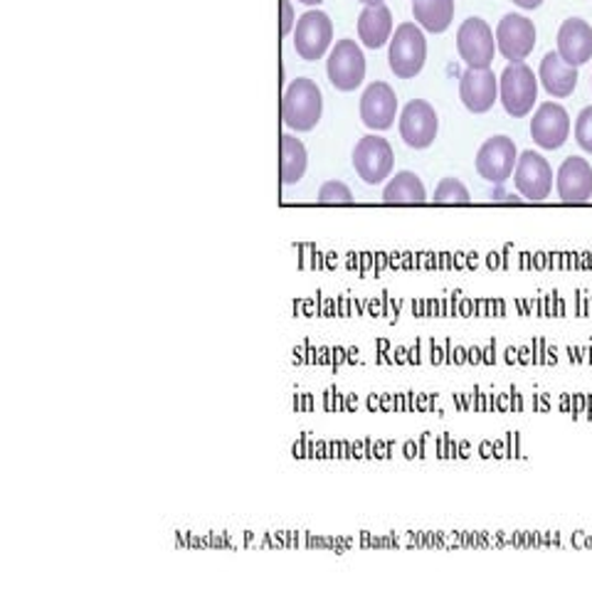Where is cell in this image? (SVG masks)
I'll return each mask as SVG.
<instances>
[{
    "label": "cell",
    "instance_id": "cell-1",
    "mask_svg": "<svg viewBox=\"0 0 592 592\" xmlns=\"http://www.w3.org/2000/svg\"><path fill=\"white\" fill-rule=\"evenodd\" d=\"M324 114V97L321 89L309 77H296L284 91L282 99V119L284 127L296 131V134H306L314 131Z\"/></svg>",
    "mask_w": 592,
    "mask_h": 592
},
{
    "label": "cell",
    "instance_id": "cell-2",
    "mask_svg": "<svg viewBox=\"0 0 592 592\" xmlns=\"http://www.w3.org/2000/svg\"><path fill=\"white\" fill-rule=\"evenodd\" d=\"M427 59V37L417 23H403L395 28L387 50V65L397 79H413L423 73Z\"/></svg>",
    "mask_w": 592,
    "mask_h": 592
},
{
    "label": "cell",
    "instance_id": "cell-3",
    "mask_svg": "<svg viewBox=\"0 0 592 592\" xmlns=\"http://www.w3.org/2000/svg\"><path fill=\"white\" fill-rule=\"evenodd\" d=\"M538 99V77L526 63H512L502 77H498V101H502L506 114L514 119H524L534 111Z\"/></svg>",
    "mask_w": 592,
    "mask_h": 592
},
{
    "label": "cell",
    "instance_id": "cell-4",
    "mask_svg": "<svg viewBox=\"0 0 592 592\" xmlns=\"http://www.w3.org/2000/svg\"><path fill=\"white\" fill-rule=\"evenodd\" d=\"M457 53L469 69H489L494 65L496 35L482 18H467L457 30Z\"/></svg>",
    "mask_w": 592,
    "mask_h": 592
},
{
    "label": "cell",
    "instance_id": "cell-5",
    "mask_svg": "<svg viewBox=\"0 0 592 592\" xmlns=\"http://www.w3.org/2000/svg\"><path fill=\"white\" fill-rule=\"evenodd\" d=\"M326 75L333 89L355 91L365 79V55L355 40H339L326 59Z\"/></svg>",
    "mask_w": 592,
    "mask_h": 592
},
{
    "label": "cell",
    "instance_id": "cell-6",
    "mask_svg": "<svg viewBox=\"0 0 592 592\" xmlns=\"http://www.w3.org/2000/svg\"><path fill=\"white\" fill-rule=\"evenodd\" d=\"M333 43V23L331 18L324 13V10H309L299 20H296L294 28V47L296 55L306 63H316L321 59Z\"/></svg>",
    "mask_w": 592,
    "mask_h": 592
},
{
    "label": "cell",
    "instance_id": "cell-7",
    "mask_svg": "<svg viewBox=\"0 0 592 592\" xmlns=\"http://www.w3.org/2000/svg\"><path fill=\"white\" fill-rule=\"evenodd\" d=\"M353 168L363 183L381 186L385 178H391L395 168L393 146L375 134L363 136L353 149Z\"/></svg>",
    "mask_w": 592,
    "mask_h": 592
},
{
    "label": "cell",
    "instance_id": "cell-8",
    "mask_svg": "<svg viewBox=\"0 0 592 592\" xmlns=\"http://www.w3.org/2000/svg\"><path fill=\"white\" fill-rule=\"evenodd\" d=\"M518 163V149L514 139L508 136H492L486 139L482 149L476 153V173L484 180L502 186L514 176V168Z\"/></svg>",
    "mask_w": 592,
    "mask_h": 592
},
{
    "label": "cell",
    "instance_id": "cell-9",
    "mask_svg": "<svg viewBox=\"0 0 592 592\" xmlns=\"http://www.w3.org/2000/svg\"><path fill=\"white\" fill-rule=\"evenodd\" d=\"M496 50L508 63H524L536 50V25L526 15L508 13L496 25Z\"/></svg>",
    "mask_w": 592,
    "mask_h": 592
},
{
    "label": "cell",
    "instance_id": "cell-10",
    "mask_svg": "<svg viewBox=\"0 0 592 592\" xmlns=\"http://www.w3.org/2000/svg\"><path fill=\"white\" fill-rule=\"evenodd\" d=\"M514 186L526 200H546L553 190V168L536 151H524L514 168Z\"/></svg>",
    "mask_w": 592,
    "mask_h": 592
},
{
    "label": "cell",
    "instance_id": "cell-11",
    "mask_svg": "<svg viewBox=\"0 0 592 592\" xmlns=\"http://www.w3.org/2000/svg\"><path fill=\"white\" fill-rule=\"evenodd\" d=\"M437 131H440V119L437 111L425 99H413L401 114V136L410 149H427L435 144Z\"/></svg>",
    "mask_w": 592,
    "mask_h": 592
},
{
    "label": "cell",
    "instance_id": "cell-12",
    "mask_svg": "<svg viewBox=\"0 0 592 592\" xmlns=\"http://www.w3.org/2000/svg\"><path fill=\"white\" fill-rule=\"evenodd\" d=\"M570 136V114L566 107L556 105V101H544L536 109L534 119H530V139L536 146L546 151H556L568 141Z\"/></svg>",
    "mask_w": 592,
    "mask_h": 592
},
{
    "label": "cell",
    "instance_id": "cell-13",
    "mask_svg": "<svg viewBox=\"0 0 592 592\" xmlns=\"http://www.w3.org/2000/svg\"><path fill=\"white\" fill-rule=\"evenodd\" d=\"M397 117V95L387 81H373L361 97V119L371 131H387Z\"/></svg>",
    "mask_w": 592,
    "mask_h": 592
},
{
    "label": "cell",
    "instance_id": "cell-14",
    "mask_svg": "<svg viewBox=\"0 0 592 592\" xmlns=\"http://www.w3.org/2000/svg\"><path fill=\"white\" fill-rule=\"evenodd\" d=\"M459 99L472 114H486L498 99V77L489 69H469L459 79Z\"/></svg>",
    "mask_w": 592,
    "mask_h": 592
},
{
    "label": "cell",
    "instance_id": "cell-15",
    "mask_svg": "<svg viewBox=\"0 0 592 592\" xmlns=\"http://www.w3.org/2000/svg\"><path fill=\"white\" fill-rule=\"evenodd\" d=\"M556 188L563 202L592 200V166L580 156H568L556 173Z\"/></svg>",
    "mask_w": 592,
    "mask_h": 592
},
{
    "label": "cell",
    "instance_id": "cell-16",
    "mask_svg": "<svg viewBox=\"0 0 592 592\" xmlns=\"http://www.w3.org/2000/svg\"><path fill=\"white\" fill-rule=\"evenodd\" d=\"M558 55L570 67H580L592 59V28L580 18H570L558 30Z\"/></svg>",
    "mask_w": 592,
    "mask_h": 592
},
{
    "label": "cell",
    "instance_id": "cell-17",
    "mask_svg": "<svg viewBox=\"0 0 592 592\" xmlns=\"http://www.w3.org/2000/svg\"><path fill=\"white\" fill-rule=\"evenodd\" d=\"M538 81L553 99H566L578 87V67L566 65L558 53H548L540 59Z\"/></svg>",
    "mask_w": 592,
    "mask_h": 592
},
{
    "label": "cell",
    "instance_id": "cell-18",
    "mask_svg": "<svg viewBox=\"0 0 592 592\" xmlns=\"http://www.w3.org/2000/svg\"><path fill=\"white\" fill-rule=\"evenodd\" d=\"M359 37L369 50H381L393 37V13L385 3L365 6L359 15Z\"/></svg>",
    "mask_w": 592,
    "mask_h": 592
},
{
    "label": "cell",
    "instance_id": "cell-19",
    "mask_svg": "<svg viewBox=\"0 0 592 592\" xmlns=\"http://www.w3.org/2000/svg\"><path fill=\"white\" fill-rule=\"evenodd\" d=\"M383 200L387 206H420L427 200L425 183L413 171L395 173V178H391L383 190Z\"/></svg>",
    "mask_w": 592,
    "mask_h": 592
},
{
    "label": "cell",
    "instance_id": "cell-20",
    "mask_svg": "<svg viewBox=\"0 0 592 592\" xmlns=\"http://www.w3.org/2000/svg\"><path fill=\"white\" fill-rule=\"evenodd\" d=\"M413 18L427 33L442 35L454 20V0H413Z\"/></svg>",
    "mask_w": 592,
    "mask_h": 592
},
{
    "label": "cell",
    "instance_id": "cell-21",
    "mask_svg": "<svg viewBox=\"0 0 592 592\" xmlns=\"http://www.w3.org/2000/svg\"><path fill=\"white\" fill-rule=\"evenodd\" d=\"M279 176L284 186H296L304 178L306 166H309V153L302 144V139L284 134L279 141Z\"/></svg>",
    "mask_w": 592,
    "mask_h": 592
},
{
    "label": "cell",
    "instance_id": "cell-22",
    "mask_svg": "<svg viewBox=\"0 0 592 592\" xmlns=\"http://www.w3.org/2000/svg\"><path fill=\"white\" fill-rule=\"evenodd\" d=\"M435 202H472V196H469V190L462 180L457 178H442L440 186L435 188Z\"/></svg>",
    "mask_w": 592,
    "mask_h": 592
},
{
    "label": "cell",
    "instance_id": "cell-23",
    "mask_svg": "<svg viewBox=\"0 0 592 592\" xmlns=\"http://www.w3.org/2000/svg\"><path fill=\"white\" fill-rule=\"evenodd\" d=\"M319 202H324V206H333V202L336 206H339V202H343V206H351L353 193L349 186H346V183L329 180V183H324L319 190Z\"/></svg>",
    "mask_w": 592,
    "mask_h": 592
},
{
    "label": "cell",
    "instance_id": "cell-24",
    "mask_svg": "<svg viewBox=\"0 0 592 592\" xmlns=\"http://www.w3.org/2000/svg\"><path fill=\"white\" fill-rule=\"evenodd\" d=\"M575 141L585 153H592V107H585L575 119Z\"/></svg>",
    "mask_w": 592,
    "mask_h": 592
},
{
    "label": "cell",
    "instance_id": "cell-25",
    "mask_svg": "<svg viewBox=\"0 0 592 592\" xmlns=\"http://www.w3.org/2000/svg\"><path fill=\"white\" fill-rule=\"evenodd\" d=\"M294 28H296V18H294L292 0H282V37L294 33Z\"/></svg>",
    "mask_w": 592,
    "mask_h": 592
},
{
    "label": "cell",
    "instance_id": "cell-26",
    "mask_svg": "<svg viewBox=\"0 0 592 592\" xmlns=\"http://www.w3.org/2000/svg\"><path fill=\"white\" fill-rule=\"evenodd\" d=\"M514 3L524 10H536V8L544 6V0H514Z\"/></svg>",
    "mask_w": 592,
    "mask_h": 592
},
{
    "label": "cell",
    "instance_id": "cell-27",
    "mask_svg": "<svg viewBox=\"0 0 592 592\" xmlns=\"http://www.w3.org/2000/svg\"><path fill=\"white\" fill-rule=\"evenodd\" d=\"M299 3H304V6H321L324 0H299Z\"/></svg>",
    "mask_w": 592,
    "mask_h": 592
},
{
    "label": "cell",
    "instance_id": "cell-28",
    "mask_svg": "<svg viewBox=\"0 0 592 592\" xmlns=\"http://www.w3.org/2000/svg\"><path fill=\"white\" fill-rule=\"evenodd\" d=\"M359 3H363V6H381L383 0H359Z\"/></svg>",
    "mask_w": 592,
    "mask_h": 592
}]
</instances>
